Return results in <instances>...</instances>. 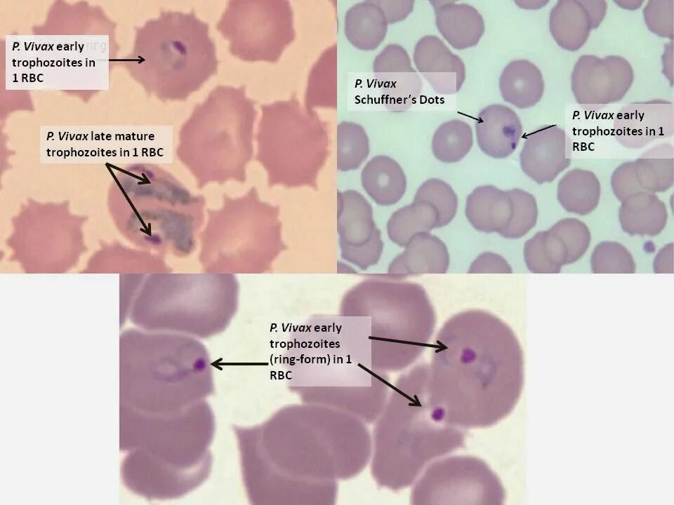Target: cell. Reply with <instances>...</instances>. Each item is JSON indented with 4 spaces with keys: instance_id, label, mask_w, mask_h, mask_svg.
Listing matches in <instances>:
<instances>
[{
    "instance_id": "cell-18",
    "label": "cell",
    "mask_w": 674,
    "mask_h": 505,
    "mask_svg": "<svg viewBox=\"0 0 674 505\" xmlns=\"http://www.w3.org/2000/svg\"><path fill=\"white\" fill-rule=\"evenodd\" d=\"M619 219L622 230L626 234L654 236L664 229L668 211L664 203L655 194L639 191L621 201Z\"/></svg>"
},
{
    "instance_id": "cell-1",
    "label": "cell",
    "mask_w": 674,
    "mask_h": 505,
    "mask_svg": "<svg viewBox=\"0 0 674 505\" xmlns=\"http://www.w3.org/2000/svg\"><path fill=\"white\" fill-rule=\"evenodd\" d=\"M482 330L450 319L435 342L428 389L449 422L465 430L493 426L516 407L524 385L523 353L513 332L489 314Z\"/></svg>"
},
{
    "instance_id": "cell-17",
    "label": "cell",
    "mask_w": 674,
    "mask_h": 505,
    "mask_svg": "<svg viewBox=\"0 0 674 505\" xmlns=\"http://www.w3.org/2000/svg\"><path fill=\"white\" fill-rule=\"evenodd\" d=\"M598 27L585 1L560 0L551 9L549 28L557 45L569 51L581 48Z\"/></svg>"
},
{
    "instance_id": "cell-13",
    "label": "cell",
    "mask_w": 674,
    "mask_h": 505,
    "mask_svg": "<svg viewBox=\"0 0 674 505\" xmlns=\"http://www.w3.org/2000/svg\"><path fill=\"white\" fill-rule=\"evenodd\" d=\"M413 60L417 70L436 93L454 94L462 87L465 65L439 37L427 35L421 38L414 47Z\"/></svg>"
},
{
    "instance_id": "cell-29",
    "label": "cell",
    "mask_w": 674,
    "mask_h": 505,
    "mask_svg": "<svg viewBox=\"0 0 674 505\" xmlns=\"http://www.w3.org/2000/svg\"><path fill=\"white\" fill-rule=\"evenodd\" d=\"M590 264L595 274H633L636 269L630 252L614 241L599 243L593 250Z\"/></svg>"
},
{
    "instance_id": "cell-10",
    "label": "cell",
    "mask_w": 674,
    "mask_h": 505,
    "mask_svg": "<svg viewBox=\"0 0 674 505\" xmlns=\"http://www.w3.org/2000/svg\"><path fill=\"white\" fill-rule=\"evenodd\" d=\"M673 133L674 105L662 99L630 103L619 110L614 120L613 135L627 148H642Z\"/></svg>"
},
{
    "instance_id": "cell-31",
    "label": "cell",
    "mask_w": 674,
    "mask_h": 505,
    "mask_svg": "<svg viewBox=\"0 0 674 505\" xmlns=\"http://www.w3.org/2000/svg\"><path fill=\"white\" fill-rule=\"evenodd\" d=\"M673 0H651L643 9V16L648 29L654 34L673 39Z\"/></svg>"
},
{
    "instance_id": "cell-3",
    "label": "cell",
    "mask_w": 674,
    "mask_h": 505,
    "mask_svg": "<svg viewBox=\"0 0 674 505\" xmlns=\"http://www.w3.org/2000/svg\"><path fill=\"white\" fill-rule=\"evenodd\" d=\"M145 47V62L159 95L185 101L218 72L209 24L193 11H168L156 22Z\"/></svg>"
},
{
    "instance_id": "cell-11",
    "label": "cell",
    "mask_w": 674,
    "mask_h": 505,
    "mask_svg": "<svg viewBox=\"0 0 674 505\" xmlns=\"http://www.w3.org/2000/svg\"><path fill=\"white\" fill-rule=\"evenodd\" d=\"M373 73L384 106L392 111H404L418 100L422 82L412 67L406 50L388 44L375 58Z\"/></svg>"
},
{
    "instance_id": "cell-19",
    "label": "cell",
    "mask_w": 674,
    "mask_h": 505,
    "mask_svg": "<svg viewBox=\"0 0 674 505\" xmlns=\"http://www.w3.org/2000/svg\"><path fill=\"white\" fill-rule=\"evenodd\" d=\"M391 264L390 270L409 274H439L447 271L449 257L446 245L428 232L418 233Z\"/></svg>"
},
{
    "instance_id": "cell-23",
    "label": "cell",
    "mask_w": 674,
    "mask_h": 505,
    "mask_svg": "<svg viewBox=\"0 0 674 505\" xmlns=\"http://www.w3.org/2000/svg\"><path fill=\"white\" fill-rule=\"evenodd\" d=\"M601 195L600 182L592 171L575 168L560 180L557 198L569 213L586 215L598 205Z\"/></svg>"
},
{
    "instance_id": "cell-4",
    "label": "cell",
    "mask_w": 674,
    "mask_h": 505,
    "mask_svg": "<svg viewBox=\"0 0 674 505\" xmlns=\"http://www.w3.org/2000/svg\"><path fill=\"white\" fill-rule=\"evenodd\" d=\"M216 29L230 53L244 62H276L294 36L289 3L236 0L227 4Z\"/></svg>"
},
{
    "instance_id": "cell-16",
    "label": "cell",
    "mask_w": 674,
    "mask_h": 505,
    "mask_svg": "<svg viewBox=\"0 0 674 505\" xmlns=\"http://www.w3.org/2000/svg\"><path fill=\"white\" fill-rule=\"evenodd\" d=\"M465 213L476 230L499 234L511 221L514 208L508 191L494 185H483L468 196Z\"/></svg>"
},
{
    "instance_id": "cell-6",
    "label": "cell",
    "mask_w": 674,
    "mask_h": 505,
    "mask_svg": "<svg viewBox=\"0 0 674 505\" xmlns=\"http://www.w3.org/2000/svg\"><path fill=\"white\" fill-rule=\"evenodd\" d=\"M506 492L484 460L468 455L444 456L421 473L413 493L414 504L501 505Z\"/></svg>"
},
{
    "instance_id": "cell-22",
    "label": "cell",
    "mask_w": 674,
    "mask_h": 505,
    "mask_svg": "<svg viewBox=\"0 0 674 505\" xmlns=\"http://www.w3.org/2000/svg\"><path fill=\"white\" fill-rule=\"evenodd\" d=\"M388 23L375 1L352 6L345 15L344 30L348 41L362 50H373L385 39Z\"/></svg>"
},
{
    "instance_id": "cell-8",
    "label": "cell",
    "mask_w": 674,
    "mask_h": 505,
    "mask_svg": "<svg viewBox=\"0 0 674 505\" xmlns=\"http://www.w3.org/2000/svg\"><path fill=\"white\" fill-rule=\"evenodd\" d=\"M590 243V233L585 223L564 218L526 241L524 261L532 273L557 274L563 266L579 260Z\"/></svg>"
},
{
    "instance_id": "cell-12",
    "label": "cell",
    "mask_w": 674,
    "mask_h": 505,
    "mask_svg": "<svg viewBox=\"0 0 674 505\" xmlns=\"http://www.w3.org/2000/svg\"><path fill=\"white\" fill-rule=\"evenodd\" d=\"M571 142L564 129L543 126L527 134L520 154V167L538 184L553 182L571 163Z\"/></svg>"
},
{
    "instance_id": "cell-15",
    "label": "cell",
    "mask_w": 674,
    "mask_h": 505,
    "mask_svg": "<svg viewBox=\"0 0 674 505\" xmlns=\"http://www.w3.org/2000/svg\"><path fill=\"white\" fill-rule=\"evenodd\" d=\"M437 29L455 49L475 46L485 25L482 15L473 6L451 1H430Z\"/></svg>"
},
{
    "instance_id": "cell-34",
    "label": "cell",
    "mask_w": 674,
    "mask_h": 505,
    "mask_svg": "<svg viewBox=\"0 0 674 505\" xmlns=\"http://www.w3.org/2000/svg\"><path fill=\"white\" fill-rule=\"evenodd\" d=\"M382 10L388 24L395 23L405 19L414 9V1H375Z\"/></svg>"
},
{
    "instance_id": "cell-27",
    "label": "cell",
    "mask_w": 674,
    "mask_h": 505,
    "mask_svg": "<svg viewBox=\"0 0 674 505\" xmlns=\"http://www.w3.org/2000/svg\"><path fill=\"white\" fill-rule=\"evenodd\" d=\"M336 166L340 171L357 170L369 154V140L359 124L343 121L337 126Z\"/></svg>"
},
{
    "instance_id": "cell-32",
    "label": "cell",
    "mask_w": 674,
    "mask_h": 505,
    "mask_svg": "<svg viewBox=\"0 0 674 505\" xmlns=\"http://www.w3.org/2000/svg\"><path fill=\"white\" fill-rule=\"evenodd\" d=\"M611 186L620 201L633 194L643 191L635 177L633 161L623 163L616 168L612 175Z\"/></svg>"
},
{
    "instance_id": "cell-33",
    "label": "cell",
    "mask_w": 674,
    "mask_h": 505,
    "mask_svg": "<svg viewBox=\"0 0 674 505\" xmlns=\"http://www.w3.org/2000/svg\"><path fill=\"white\" fill-rule=\"evenodd\" d=\"M470 273H511L512 268L501 256L490 252L480 255L469 268Z\"/></svg>"
},
{
    "instance_id": "cell-25",
    "label": "cell",
    "mask_w": 674,
    "mask_h": 505,
    "mask_svg": "<svg viewBox=\"0 0 674 505\" xmlns=\"http://www.w3.org/2000/svg\"><path fill=\"white\" fill-rule=\"evenodd\" d=\"M438 221V213L432 204L414 201L392 214L387 224L388 234L393 242L404 246L414 235L437 228Z\"/></svg>"
},
{
    "instance_id": "cell-24",
    "label": "cell",
    "mask_w": 674,
    "mask_h": 505,
    "mask_svg": "<svg viewBox=\"0 0 674 505\" xmlns=\"http://www.w3.org/2000/svg\"><path fill=\"white\" fill-rule=\"evenodd\" d=\"M673 147L656 145L633 161L637 182L643 191L665 192L673 185Z\"/></svg>"
},
{
    "instance_id": "cell-5",
    "label": "cell",
    "mask_w": 674,
    "mask_h": 505,
    "mask_svg": "<svg viewBox=\"0 0 674 505\" xmlns=\"http://www.w3.org/2000/svg\"><path fill=\"white\" fill-rule=\"evenodd\" d=\"M263 123L274 133L275 147L287 163L295 186H313L328 153L324 124L294 100H279L262 107Z\"/></svg>"
},
{
    "instance_id": "cell-7",
    "label": "cell",
    "mask_w": 674,
    "mask_h": 505,
    "mask_svg": "<svg viewBox=\"0 0 674 505\" xmlns=\"http://www.w3.org/2000/svg\"><path fill=\"white\" fill-rule=\"evenodd\" d=\"M634 81L629 62L619 55L602 58L581 55L571 75V88L576 102L586 110H598L622 100Z\"/></svg>"
},
{
    "instance_id": "cell-20",
    "label": "cell",
    "mask_w": 674,
    "mask_h": 505,
    "mask_svg": "<svg viewBox=\"0 0 674 505\" xmlns=\"http://www.w3.org/2000/svg\"><path fill=\"white\" fill-rule=\"evenodd\" d=\"M361 181L366 194L381 206L395 204L407 189L402 168L385 155L375 156L366 163L361 173Z\"/></svg>"
},
{
    "instance_id": "cell-9",
    "label": "cell",
    "mask_w": 674,
    "mask_h": 505,
    "mask_svg": "<svg viewBox=\"0 0 674 505\" xmlns=\"http://www.w3.org/2000/svg\"><path fill=\"white\" fill-rule=\"evenodd\" d=\"M337 229L345 258L361 267L377 261L382 249L380 231L371 204L359 191H338Z\"/></svg>"
},
{
    "instance_id": "cell-28",
    "label": "cell",
    "mask_w": 674,
    "mask_h": 505,
    "mask_svg": "<svg viewBox=\"0 0 674 505\" xmlns=\"http://www.w3.org/2000/svg\"><path fill=\"white\" fill-rule=\"evenodd\" d=\"M414 201H423L432 204L439 215L437 228L447 225L454 219L458 209V197L446 182L431 178L418 189Z\"/></svg>"
},
{
    "instance_id": "cell-21",
    "label": "cell",
    "mask_w": 674,
    "mask_h": 505,
    "mask_svg": "<svg viewBox=\"0 0 674 505\" xmlns=\"http://www.w3.org/2000/svg\"><path fill=\"white\" fill-rule=\"evenodd\" d=\"M545 84L540 69L531 62L520 59L508 63L499 78L503 99L520 109L534 106L541 99Z\"/></svg>"
},
{
    "instance_id": "cell-2",
    "label": "cell",
    "mask_w": 674,
    "mask_h": 505,
    "mask_svg": "<svg viewBox=\"0 0 674 505\" xmlns=\"http://www.w3.org/2000/svg\"><path fill=\"white\" fill-rule=\"evenodd\" d=\"M429 364L416 367L399 385L388 417L391 485L414 482L437 459L462 448L465 430L448 421L428 389Z\"/></svg>"
},
{
    "instance_id": "cell-30",
    "label": "cell",
    "mask_w": 674,
    "mask_h": 505,
    "mask_svg": "<svg viewBox=\"0 0 674 505\" xmlns=\"http://www.w3.org/2000/svg\"><path fill=\"white\" fill-rule=\"evenodd\" d=\"M508 192L513 201L514 213L510 223L499 234L506 238H521L536 224V201L532 194L522 189H513Z\"/></svg>"
},
{
    "instance_id": "cell-14",
    "label": "cell",
    "mask_w": 674,
    "mask_h": 505,
    "mask_svg": "<svg viewBox=\"0 0 674 505\" xmlns=\"http://www.w3.org/2000/svg\"><path fill=\"white\" fill-rule=\"evenodd\" d=\"M476 137L480 149L494 159H504L517 148L522 134L518 115L509 107L493 104L478 114Z\"/></svg>"
},
{
    "instance_id": "cell-26",
    "label": "cell",
    "mask_w": 674,
    "mask_h": 505,
    "mask_svg": "<svg viewBox=\"0 0 674 505\" xmlns=\"http://www.w3.org/2000/svg\"><path fill=\"white\" fill-rule=\"evenodd\" d=\"M473 144V130L466 122L454 119L440 125L432 136V150L437 159L456 163L470 152Z\"/></svg>"
}]
</instances>
